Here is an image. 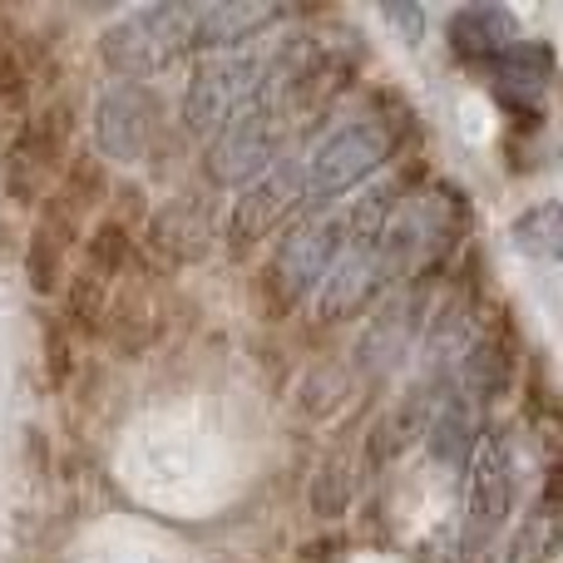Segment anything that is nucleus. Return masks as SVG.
I'll list each match as a JSON object with an SVG mask.
<instances>
[{
	"mask_svg": "<svg viewBox=\"0 0 563 563\" xmlns=\"http://www.w3.org/2000/svg\"><path fill=\"white\" fill-rule=\"evenodd\" d=\"M85 228H89V218L79 213V208L69 203L59 188H49V194L35 203V238H45V243L59 247L65 257L85 243Z\"/></svg>",
	"mask_w": 563,
	"mask_h": 563,
	"instance_id": "nucleus-21",
	"label": "nucleus"
},
{
	"mask_svg": "<svg viewBox=\"0 0 563 563\" xmlns=\"http://www.w3.org/2000/svg\"><path fill=\"white\" fill-rule=\"evenodd\" d=\"M346 554H351V539L341 534V529H331V534L307 539V544L297 549V563H341Z\"/></svg>",
	"mask_w": 563,
	"mask_h": 563,
	"instance_id": "nucleus-27",
	"label": "nucleus"
},
{
	"mask_svg": "<svg viewBox=\"0 0 563 563\" xmlns=\"http://www.w3.org/2000/svg\"><path fill=\"white\" fill-rule=\"evenodd\" d=\"M460 380L465 390L479 400V406H495L515 390L519 380V341H505V336H485L475 331L465 346V366H460Z\"/></svg>",
	"mask_w": 563,
	"mask_h": 563,
	"instance_id": "nucleus-12",
	"label": "nucleus"
},
{
	"mask_svg": "<svg viewBox=\"0 0 563 563\" xmlns=\"http://www.w3.org/2000/svg\"><path fill=\"white\" fill-rule=\"evenodd\" d=\"M65 277H69L65 253H59V247H49L45 238L30 233V243H25V282H30V291H35V297H59Z\"/></svg>",
	"mask_w": 563,
	"mask_h": 563,
	"instance_id": "nucleus-23",
	"label": "nucleus"
},
{
	"mask_svg": "<svg viewBox=\"0 0 563 563\" xmlns=\"http://www.w3.org/2000/svg\"><path fill=\"white\" fill-rule=\"evenodd\" d=\"M277 154V119L267 99L257 95L247 109H238L223 129L213 134V148L203 154V178L218 188H247L273 168Z\"/></svg>",
	"mask_w": 563,
	"mask_h": 563,
	"instance_id": "nucleus-2",
	"label": "nucleus"
},
{
	"mask_svg": "<svg viewBox=\"0 0 563 563\" xmlns=\"http://www.w3.org/2000/svg\"><path fill=\"white\" fill-rule=\"evenodd\" d=\"M426 435H430V445H435V460L450 465V470H465L479 450L475 410H470L465 400H445V406L435 410V420H430Z\"/></svg>",
	"mask_w": 563,
	"mask_h": 563,
	"instance_id": "nucleus-18",
	"label": "nucleus"
},
{
	"mask_svg": "<svg viewBox=\"0 0 563 563\" xmlns=\"http://www.w3.org/2000/svg\"><path fill=\"white\" fill-rule=\"evenodd\" d=\"M420 430V416L416 410H390V416H376V426L366 430V445H361V475H380L390 470L400 455H406L410 435Z\"/></svg>",
	"mask_w": 563,
	"mask_h": 563,
	"instance_id": "nucleus-20",
	"label": "nucleus"
},
{
	"mask_svg": "<svg viewBox=\"0 0 563 563\" xmlns=\"http://www.w3.org/2000/svg\"><path fill=\"white\" fill-rule=\"evenodd\" d=\"M287 15L282 5H263V0H233V5H208L194 10V30H188V49H233L243 40L263 35L267 25Z\"/></svg>",
	"mask_w": 563,
	"mask_h": 563,
	"instance_id": "nucleus-11",
	"label": "nucleus"
},
{
	"mask_svg": "<svg viewBox=\"0 0 563 563\" xmlns=\"http://www.w3.org/2000/svg\"><path fill=\"white\" fill-rule=\"evenodd\" d=\"M188 30H194V10L154 5L109 25L99 35V55H104V65L114 75H124V85H144L148 75L174 65L178 49H188Z\"/></svg>",
	"mask_w": 563,
	"mask_h": 563,
	"instance_id": "nucleus-1",
	"label": "nucleus"
},
{
	"mask_svg": "<svg viewBox=\"0 0 563 563\" xmlns=\"http://www.w3.org/2000/svg\"><path fill=\"white\" fill-rule=\"evenodd\" d=\"M351 390H356V376H351V366H341V361H317V366H311L307 376L297 380V396H291V406H297L301 420L321 426V420L341 416V406L351 400Z\"/></svg>",
	"mask_w": 563,
	"mask_h": 563,
	"instance_id": "nucleus-15",
	"label": "nucleus"
},
{
	"mask_svg": "<svg viewBox=\"0 0 563 563\" xmlns=\"http://www.w3.org/2000/svg\"><path fill=\"white\" fill-rule=\"evenodd\" d=\"M55 188L79 208V213L89 218V208H104V203H109L114 174H109V164L95 154V148L79 144V148H69L65 164H59V184H55Z\"/></svg>",
	"mask_w": 563,
	"mask_h": 563,
	"instance_id": "nucleus-16",
	"label": "nucleus"
},
{
	"mask_svg": "<svg viewBox=\"0 0 563 563\" xmlns=\"http://www.w3.org/2000/svg\"><path fill=\"white\" fill-rule=\"evenodd\" d=\"M158 99L148 85H114L95 109V154L119 158V164H139L148 158L158 139Z\"/></svg>",
	"mask_w": 563,
	"mask_h": 563,
	"instance_id": "nucleus-4",
	"label": "nucleus"
},
{
	"mask_svg": "<svg viewBox=\"0 0 563 563\" xmlns=\"http://www.w3.org/2000/svg\"><path fill=\"white\" fill-rule=\"evenodd\" d=\"M450 35V49H455L460 59H470V65H485V59L505 55L509 45H519V25L515 15H509L505 5H465L450 15L445 25Z\"/></svg>",
	"mask_w": 563,
	"mask_h": 563,
	"instance_id": "nucleus-13",
	"label": "nucleus"
},
{
	"mask_svg": "<svg viewBox=\"0 0 563 563\" xmlns=\"http://www.w3.org/2000/svg\"><path fill=\"white\" fill-rule=\"evenodd\" d=\"M390 154H396V148H390L386 129L371 124V119L336 129V134L307 158V168H301V198H317L321 203V198L346 194V188H356L371 168L386 164Z\"/></svg>",
	"mask_w": 563,
	"mask_h": 563,
	"instance_id": "nucleus-3",
	"label": "nucleus"
},
{
	"mask_svg": "<svg viewBox=\"0 0 563 563\" xmlns=\"http://www.w3.org/2000/svg\"><path fill=\"white\" fill-rule=\"evenodd\" d=\"M85 273H95L99 282H114L134 267L139 257V233H129L114 218H99L95 228H85Z\"/></svg>",
	"mask_w": 563,
	"mask_h": 563,
	"instance_id": "nucleus-17",
	"label": "nucleus"
},
{
	"mask_svg": "<svg viewBox=\"0 0 563 563\" xmlns=\"http://www.w3.org/2000/svg\"><path fill=\"white\" fill-rule=\"evenodd\" d=\"M25 455L35 465V475H49V445H45V430H30L25 435Z\"/></svg>",
	"mask_w": 563,
	"mask_h": 563,
	"instance_id": "nucleus-29",
	"label": "nucleus"
},
{
	"mask_svg": "<svg viewBox=\"0 0 563 563\" xmlns=\"http://www.w3.org/2000/svg\"><path fill=\"white\" fill-rule=\"evenodd\" d=\"M509 238H515V247L525 257H544V263H554V257H559V238H563L559 203H554V198H544V203L525 208V213L509 223Z\"/></svg>",
	"mask_w": 563,
	"mask_h": 563,
	"instance_id": "nucleus-22",
	"label": "nucleus"
},
{
	"mask_svg": "<svg viewBox=\"0 0 563 563\" xmlns=\"http://www.w3.org/2000/svg\"><path fill=\"white\" fill-rule=\"evenodd\" d=\"M515 515V475H509V440L495 435L475 450V479H470V519H465V559L485 554Z\"/></svg>",
	"mask_w": 563,
	"mask_h": 563,
	"instance_id": "nucleus-6",
	"label": "nucleus"
},
{
	"mask_svg": "<svg viewBox=\"0 0 563 563\" xmlns=\"http://www.w3.org/2000/svg\"><path fill=\"white\" fill-rule=\"evenodd\" d=\"M380 15H386L390 25L410 30V45H420V25H426V10H416V5H410V10H400V5H386V10H380Z\"/></svg>",
	"mask_w": 563,
	"mask_h": 563,
	"instance_id": "nucleus-28",
	"label": "nucleus"
},
{
	"mask_svg": "<svg viewBox=\"0 0 563 563\" xmlns=\"http://www.w3.org/2000/svg\"><path fill=\"white\" fill-rule=\"evenodd\" d=\"M301 198V168H267L257 184H247L228 208V223L218 238H228V257H247L267 233L277 228V218Z\"/></svg>",
	"mask_w": 563,
	"mask_h": 563,
	"instance_id": "nucleus-7",
	"label": "nucleus"
},
{
	"mask_svg": "<svg viewBox=\"0 0 563 563\" xmlns=\"http://www.w3.org/2000/svg\"><path fill=\"white\" fill-rule=\"evenodd\" d=\"M346 247V233H341V218H317V223H307L301 233H291L287 243H282L277 263H267V273L277 277L282 297L297 307L301 297H307L311 287H317L321 277H327V267L336 263V253Z\"/></svg>",
	"mask_w": 563,
	"mask_h": 563,
	"instance_id": "nucleus-8",
	"label": "nucleus"
},
{
	"mask_svg": "<svg viewBox=\"0 0 563 563\" xmlns=\"http://www.w3.org/2000/svg\"><path fill=\"white\" fill-rule=\"evenodd\" d=\"M0 99L5 104H25L30 99V69H25V55L15 45V30L0 25Z\"/></svg>",
	"mask_w": 563,
	"mask_h": 563,
	"instance_id": "nucleus-24",
	"label": "nucleus"
},
{
	"mask_svg": "<svg viewBox=\"0 0 563 563\" xmlns=\"http://www.w3.org/2000/svg\"><path fill=\"white\" fill-rule=\"evenodd\" d=\"M263 69L253 59H208L198 65V75L188 79L184 95V124L194 134H218L238 109H247L257 95H263Z\"/></svg>",
	"mask_w": 563,
	"mask_h": 563,
	"instance_id": "nucleus-5",
	"label": "nucleus"
},
{
	"mask_svg": "<svg viewBox=\"0 0 563 563\" xmlns=\"http://www.w3.org/2000/svg\"><path fill=\"white\" fill-rule=\"evenodd\" d=\"M148 238H154V247L168 257V263H203L208 253H213V213H208L203 203H188L184 198H174L168 208H158V213H148Z\"/></svg>",
	"mask_w": 563,
	"mask_h": 563,
	"instance_id": "nucleus-10",
	"label": "nucleus"
},
{
	"mask_svg": "<svg viewBox=\"0 0 563 563\" xmlns=\"http://www.w3.org/2000/svg\"><path fill=\"white\" fill-rule=\"evenodd\" d=\"M109 213L104 218H114V223H124L129 233H139V228L148 223V213H154V208H148V188L139 184V178H124V184H114L109 188Z\"/></svg>",
	"mask_w": 563,
	"mask_h": 563,
	"instance_id": "nucleus-25",
	"label": "nucleus"
},
{
	"mask_svg": "<svg viewBox=\"0 0 563 563\" xmlns=\"http://www.w3.org/2000/svg\"><path fill=\"white\" fill-rule=\"evenodd\" d=\"M380 287H386V282H380V273H376L371 247H341L336 263L327 267V277L317 282V321L336 327V321L361 317Z\"/></svg>",
	"mask_w": 563,
	"mask_h": 563,
	"instance_id": "nucleus-9",
	"label": "nucleus"
},
{
	"mask_svg": "<svg viewBox=\"0 0 563 563\" xmlns=\"http://www.w3.org/2000/svg\"><path fill=\"white\" fill-rule=\"evenodd\" d=\"M45 371H49V386H69V376H75V346H69L59 321L45 327Z\"/></svg>",
	"mask_w": 563,
	"mask_h": 563,
	"instance_id": "nucleus-26",
	"label": "nucleus"
},
{
	"mask_svg": "<svg viewBox=\"0 0 563 563\" xmlns=\"http://www.w3.org/2000/svg\"><path fill=\"white\" fill-rule=\"evenodd\" d=\"M104 317H109V282L95 273H69L59 287V327L69 341H104Z\"/></svg>",
	"mask_w": 563,
	"mask_h": 563,
	"instance_id": "nucleus-14",
	"label": "nucleus"
},
{
	"mask_svg": "<svg viewBox=\"0 0 563 563\" xmlns=\"http://www.w3.org/2000/svg\"><path fill=\"white\" fill-rule=\"evenodd\" d=\"M351 505H356V470H351L346 455H327L307 485V509L321 525H336V519L351 515Z\"/></svg>",
	"mask_w": 563,
	"mask_h": 563,
	"instance_id": "nucleus-19",
	"label": "nucleus"
}]
</instances>
